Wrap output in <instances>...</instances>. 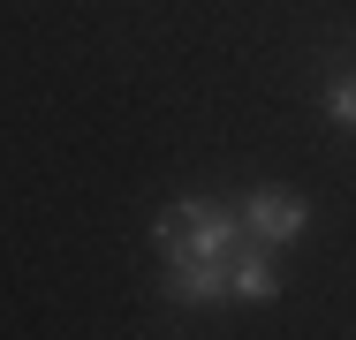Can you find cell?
Segmentation results:
<instances>
[{"mask_svg": "<svg viewBox=\"0 0 356 340\" xmlns=\"http://www.w3.org/2000/svg\"><path fill=\"white\" fill-rule=\"evenodd\" d=\"M235 250H243V212L220 197H175L159 212V257L167 295L182 310H213L235 295Z\"/></svg>", "mask_w": 356, "mask_h": 340, "instance_id": "cell-1", "label": "cell"}, {"mask_svg": "<svg viewBox=\"0 0 356 340\" xmlns=\"http://www.w3.org/2000/svg\"><path fill=\"white\" fill-rule=\"evenodd\" d=\"M235 212H243V235H250V242H273V250L296 242V235L311 227V204L296 197V189H281V182H258Z\"/></svg>", "mask_w": 356, "mask_h": 340, "instance_id": "cell-2", "label": "cell"}, {"mask_svg": "<svg viewBox=\"0 0 356 340\" xmlns=\"http://www.w3.org/2000/svg\"><path fill=\"white\" fill-rule=\"evenodd\" d=\"M235 295H243V303H273V295H281L273 242H250V235H243V250H235Z\"/></svg>", "mask_w": 356, "mask_h": 340, "instance_id": "cell-3", "label": "cell"}, {"mask_svg": "<svg viewBox=\"0 0 356 340\" xmlns=\"http://www.w3.org/2000/svg\"><path fill=\"white\" fill-rule=\"evenodd\" d=\"M326 114H334L341 129H356V61L334 68V83H326Z\"/></svg>", "mask_w": 356, "mask_h": 340, "instance_id": "cell-4", "label": "cell"}]
</instances>
